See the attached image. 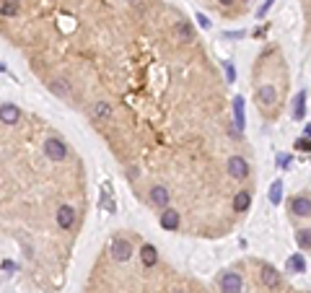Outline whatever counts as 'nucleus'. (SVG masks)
<instances>
[{
  "label": "nucleus",
  "mask_w": 311,
  "mask_h": 293,
  "mask_svg": "<svg viewBox=\"0 0 311 293\" xmlns=\"http://www.w3.org/2000/svg\"><path fill=\"white\" fill-rule=\"evenodd\" d=\"M18 119H21V109L16 104H3L0 107V122L3 125H16Z\"/></svg>",
  "instance_id": "nucleus-6"
},
{
  "label": "nucleus",
  "mask_w": 311,
  "mask_h": 293,
  "mask_svg": "<svg viewBox=\"0 0 311 293\" xmlns=\"http://www.w3.org/2000/svg\"><path fill=\"white\" fill-rule=\"evenodd\" d=\"M3 270H16V265H13L11 260H5V262H3Z\"/></svg>",
  "instance_id": "nucleus-29"
},
{
  "label": "nucleus",
  "mask_w": 311,
  "mask_h": 293,
  "mask_svg": "<svg viewBox=\"0 0 311 293\" xmlns=\"http://www.w3.org/2000/svg\"><path fill=\"white\" fill-rule=\"evenodd\" d=\"M262 283L267 285V288H280V273L272 265H262Z\"/></svg>",
  "instance_id": "nucleus-9"
},
{
  "label": "nucleus",
  "mask_w": 311,
  "mask_h": 293,
  "mask_svg": "<svg viewBox=\"0 0 311 293\" xmlns=\"http://www.w3.org/2000/svg\"><path fill=\"white\" fill-rule=\"evenodd\" d=\"M218 3H221V5H231L233 0H218Z\"/></svg>",
  "instance_id": "nucleus-30"
},
{
  "label": "nucleus",
  "mask_w": 311,
  "mask_h": 293,
  "mask_svg": "<svg viewBox=\"0 0 311 293\" xmlns=\"http://www.w3.org/2000/svg\"><path fill=\"white\" fill-rule=\"evenodd\" d=\"M130 3H135V0H130Z\"/></svg>",
  "instance_id": "nucleus-32"
},
{
  "label": "nucleus",
  "mask_w": 311,
  "mask_h": 293,
  "mask_svg": "<svg viewBox=\"0 0 311 293\" xmlns=\"http://www.w3.org/2000/svg\"><path fill=\"white\" fill-rule=\"evenodd\" d=\"M249 205H252V195L246 190H241L236 197H233V208H236L239 213H244V210H249Z\"/></svg>",
  "instance_id": "nucleus-13"
},
{
  "label": "nucleus",
  "mask_w": 311,
  "mask_h": 293,
  "mask_svg": "<svg viewBox=\"0 0 311 293\" xmlns=\"http://www.w3.org/2000/svg\"><path fill=\"white\" fill-rule=\"evenodd\" d=\"M288 270H291V273H303V270H306V260H303L301 254L288 257Z\"/></svg>",
  "instance_id": "nucleus-18"
},
{
  "label": "nucleus",
  "mask_w": 311,
  "mask_h": 293,
  "mask_svg": "<svg viewBox=\"0 0 311 293\" xmlns=\"http://www.w3.org/2000/svg\"><path fill=\"white\" fill-rule=\"evenodd\" d=\"M140 260H143V265H146V267H153L156 260H158L156 246H153V244H146V246H143V249H140Z\"/></svg>",
  "instance_id": "nucleus-12"
},
{
  "label": "nucleus",
  "mask_w": 311,
  "mask_h": 293,
  "mask_svg": "<svg viewBox=\"0 0 311 293\" xmlns=\"http://www.w3.org/2000/svg\"><path fill=\"white\" fill-rule=\"evenodd\" d=\"M229 174L233 179H246L249 177V163H246V159H241V156H231V159H229Z\"/></svg>",
  "instance_id": "nucleus-3"
},
{
  "label": "nucleus",
  "mask_w": 311,
  "mask_h": 293,
  "mask_svg": "<svg viewBox=\"0 0 311 293\" xmlns=\"http://www.w3.org/2000/svg\"><path fill=\"white\" fill-rule=\"evenodd\" d=\"M109 249H112V257H115L117 262H127L132 257V244L127 242V239H122V236H117Z\"/></svg>",
  "instance_id": "nucleus-2"
},
{
  "label": "nucleus",
  "mask_w": 311,
  "mask_h": 293,
  "mask_svg": "<svg viewBox=\"0 0 311 293\" xmlns=\"http://www.w3.org/2000/svg\"><path fill=\"white\" fill-rule=\"evenodd\" d=\"M49 88H52V91H55L57 96H67V83H65V81H63V78H57V81H52V83H49Z\"/></svg>",
  "instance_id": "nucleus-21"
},
{
  "label": "nucleus",
  "mask_w": 311,
  "mask_h": 293,
  "mask_svg": "<svg viewBox=\"0 0 311 293\" xmlns=\"http://www.w3.org/2000/svg\"><path fill=\"white\" fill-rule=\"evenodd\" d=\"M275 99H278L275 86L264 83V86H260V88H257V101H260V104H264V107H272V104H275Z\"/></svg>",
  "instance_id": "nucleus-8"
},
{
  "label": "nucleus",
  "mask_w": 311,
  "mask_h": 293,
  "mask_svg": "<svg viewBox=\"0 0 311 293\" xmlns=\"http://www.w3.org/2000/svg\"><path fill=\"white\" fill-rule=\"evenodd\" d=\"M44 153H47L49 161H65L67 159V146L60 138H49L44 143Z\"/></svg>",
  "instance_id": "nucleus-1"
},
{
  "label": "nucleus",
  "mask_w": 311,
  "mask_h": 293,
  "mask_svg": "<svg viewBox=\"0 0 311 293\" xmlns=\"http://www.w3.org/2000/svg\"><path fill=\"white\" fill-rule=\"evenodd\" d=\"M223 65H226V78L233 81V78H236V73H233V65H231V63H223Z\"/></svg>",
  "instance_id": "nucleus-28"
},
{
  "label": "nucleus",
  "mask_w": 311,
  "mask_h": 293,
  "mask_svg": "<svg viewBox=\"0 0 311 293\" xmlns=\"http://www.w3.org/2000/svg\"><path fill=\"white\" fill-rule=\"evenodd\" d=\"M303 114H306V94L301 91V94L293 99V117H295V119H301Z\"/></svg>",
  "instance_id": "nucleus-16"
},
{
  "label": "nucleus",
  "mask_w": 311,
  "mask_h": 293,
  "mask_svg": "<svg viewBox=\"0 0 311 293\" xmlns=\"http://www.w3.org/2000/svg\"><path fill=\"white\" fill-rule=\"evenodd\" d=\"M233 117H236V127L241 132V130H244V99H241V96L233 99Z\"/></svg>",
  "instance_id": "nucleus-15"
},
{
  "label": "nucleus",
  "mask_w": 311,
  "mask_h": 293,
  "mask_svg": "<svg viewBox=\"0 0 311 293\" xmlns=\"http://www.w3.org/2000/svg\"><path fill=\"white\" fill-rule=\"evenodd\" d=\"M18 11V5L16 3H8V5H3V16H13V13Z\"/></svg>",
  "instance_id": "nucleus-25"
},
{
  "label": "nucleus",
  "mask_w": 311,
  "mask_h": 293,
  "mask_svg": "<svg viewBox=\"0 0 311 293\" xmlns=\"http://www.w3.org/2000/svg\"><path fill=\"white\" fill-rule=\"evenodd\" d=\"M161 226H164L166 231H177V228H179V213H177V210L164 208V213H161Z\"/></svg>",
  "instance_id": "nucleus-10"
},
{
  "label": "nucleus",
  "mask_w": 311,
  "mask_h": 293,
  "mask_svg": "<svg viewBox=\"0 0 311 293\" xmlns=\"http://www.w3.org/2000/svg\"><path fill=\"white\" fill-rule=\"evenodd\" d=\"M101 202H104V205H107V210H109V213H115V210H117L115 200L109 197V184H104V192H101Z\"/></svg>",
  "instance_id": "nucleus-22"
},
{
  "label": "nucleus",
  "mask_w": 311,
  "mask_h": 293,
  "mask_svg": "<svg viewBox=\"0 0 311 293\" xmlns=\"http://www.w3.org/2000/svg\"><path fill=\"white\" fill-rule=\"evenodd\" d=\"M291 210L295 215H311V200L306 197V195H295V197L291 200Z\"/></svg>",
  "instance_id": "nucleus-7"
},
{
  "label": "nucleus",
  "mask_w": 311,
  "mask_h": 293,
  "mask_svg": "<svg viewBox=\"0 0 311 293\" xmlns=\"http://www.w3.org/2000/svg\"><path fill=\"white\" fill-rule=\"evenodd\" d=\"M295 148H298V151H303V153H309V151H311V140H309V138H298V140H295Z\"/></svg>",
  "instance_id": "nucleus-23"
},
{
  "label": "nucleus",
  "mask_w": 311,
  "mask_h": 293,
  "mask_svg": "<svg viewBox=\"0 0 311 293\" xmlns=\"http://www.w3.org/2000/svg\"><path fill=\"white\" fill-rule=\"evenodd\" d=\"M197 24L202 29H210V21H208V16H202V13H197Z\"/></svg>",
  "instance_id": "nucleus-27"
},
{
  "label": "nucleus",
  "mask_w": 311,
  "mask_h": 293,
  "mask_svg": "<svg viewBox=\"0 0 311 293\" xmlns=\"http://www.w3.org/2000/svg\"><path fill=\"white\" fill-rule=\"evenodd\" d=\"M3 70H5V65H3V63H0V73H3Z\"/></svg>",
  "instance_id": "nucleus-31"
},
{
  "label": "nucleus",
  "mask_w": 311,
  "mask_h": 293,
  "mask_svg": "<svg viewBox=\"0 0 311 293\" xmlns=\"http://www.w3.org/2000/svg\"><path fill=\"white\" fill-rule=\"evenodd\" d=\"M150 202L158 208H166L169 205V190H166V187H153V190H150Z\"/></svg>",
  "instance_id": "nucleus-11"
},
{
  "label": "nucleus",
  "mask_w": 311,
  "mask_h": 293,
  "mask_svg": "<svg viewBox=\"0 0 311 293\" xmlns=\"http://www.w3.org/2000/svg\"><path fill=\"white\" fill-rule=\"evenodd\" d=\"M91 114H94L96 119H107V117H112V107H109L107 101H98V104H94Z\"/></svg>",
  "instance_id": "nucleus-17"
},
{
  "label": "nucleus",
  "mask_w": 311,
  "mask_h": 293,
  "mask_svg": "<svg viewBox=\"0 0 311 293\" xmlns=\"http://www.w3.org/2000/svg\"><path fill=\"white\" fill-rule=\"evenodd\" d=\"M221 293H241V277L236 273H223V277H221Z\"/></svg>",
  "instance_id": "nucleus-5"
},
{
  "label": "nucleus",
  "mask_w": 311,
  "mask_h": 293,
  "mask_svg": "<svg viewBox=\"0 0 311 293\" xmlns=\"http://www.w3.org/2000/svg\"><path fill=\"white\" fill-rule=\"evenodd\" d=\"M280 200H283V182H272V187H270V202L272 205H280Z\"/></svg>",
  "instance_id": "nucleus-19"
},
{
  "label": "nucleus",
  "mask_w": 311,
  "mask_h": 293,
  "mask_svg": "<svg viewBox=\"0 0 311 293\" xmlns=\"http://www.w3.org/2000/svg\"><path fill=\"white\" fill-rule=\"evenodd\" d=\"M278 166L288 169V166H291V156H288V153H278Z\"/></svg>",
  "instance_id": "nucleus-24"
},
{
  "label": "nucleus",
  "mask_w": 311,
  "mask_h": 293,
  "mask_svg": "<svg viewBox=\"0 0 311 293\" xmlns=\"http://www.w3.org/2000/svg\"><path fill=\"white\" fill-rule=\"evenodd\" d=\"M272 3H275V0H267V3H264V5H262V8H260V11H257V18H262V16H264V13H267V11L272 8Z\"/></svg>",
  "instance_id": "nucleus-26"
},
{
  "label": "nucleus",
  "mask_w": 311,
  "mask_h": 293,
  "mask_svg": "<svg viewBox=\"0 0 311 293\" xmlns=\"http://www.w3.org/2000/svg\"><path fill=\"white\" fill-rule=\"evenodd\" d=\"M177 36H179L181 42H192V39H195L192 24H187V21H179V24H177Z\"/></svg>",
  "instance_id": "nucleus-14"
},
{
  "label": "nucleus",
  "mask_w": 311,
  "mask_h": 293,
  "mask_svg": "<svg viewBox=\"0 0 311 293\" xmlns=\"http://www.w3.org/2000/svg\"><path fill=\"white\" fill-rule=\"evenodd\" d=\"M73 223H75V210L73 205H60L57 208V226L60 228H73Z\"/></svg>",
  "instance_id": "nucleus-4"
},
{
  "label": "nucleus",
  "mask_w": 311,
  "mask_h": 293,
  "mask_svg": "<svg viewBox=\"0 0 311 293\" xmlns=\"http://www.w3.org/2000/svg\"><path fill=\"white\" fill-rule=\"evenodd\" d=\"M295 242H298L301 249H311V228H301L295 234Z\"/></svg>",
  "instance_id": "nucleus-20"
}]
</instances>
